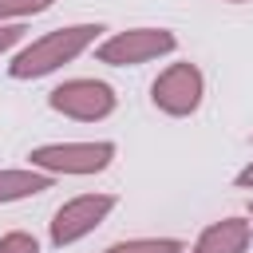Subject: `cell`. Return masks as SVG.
Segmentation results:
<instances>
[{"label": "cell", "mask_w": 253, "mask_h": 253, "mask_svg": "<svg viewBox=\"0 0 253 253\" xmlns=\"http://www.w3.org/2000/svg\"><path fill=\"white\" fill-rule=\"evenodd\" d=\"M103 32H107L103 24H63V28H51V32H43V36L28 40V43L12 55L8 75L20 79V83H28V79H43V75H55L63 63L79 59L83 51H91V47L99 43Z\"/></svg>", "instance_id": "cell-1"}, {"label": "cell", "mask_w": 253, "mask_h": 253, "mask_svg": "<svg viewBox=\"0 0 253 253\" xmlns=\"http://www.w3.org/2000/svg\"><path fill=\"white\" fill-rule=\"evenodd\" d=\"M202 99H206V75L190 59H178V63L162 67L158 79L150 83V103L170 119H190L202 107Z\"/></svg>", "instance_id": "cell-6"}, {"label": "cell", "mask_w": 253, "mask_h": 253, "mask_svg": "<svg viewBox=\"0 0 253 253\" xmlns=\"http://www.w3.org/2000/svg\"><path fill=\"white\" fill-rule=\"evenodd\" d=\"M103 253H186V241L182 237H126V241L107 245Z\"/></svg>", "instance_id": "cell-9"}, {"label": "cell", "mask_w": 253, "mask_h": 253, "mask_svg": "<svg viewBox=\"0 0 253 253\" xmlns=\"http://www.w3.org/2000/svg\"><path fill=\"white\" fill-rule=\"evenodd\" d=\"M221 4H249V0H221Z\"/></svg>", "instance_id": "cell-15"}, {"label": "cell", "mask_w": 253, "mask_h": 253, "mask_svg": "<svg viewBox=\"0 0 253 253\" xmlns=\"http://www.w3.org/2000/svg\"><path fill=\"white\" fill-rule=\"evenodd\" d=\"M115 206H119L115 194H75V198H67V202L51 213V221H47V241H51L55 249H67V245L91 237V233L115 213Z\"/></svg>", "instance_id": "cell-4"}, {"label": "cell", "mask_w": 253, "mask_h": 253, "mask_svg": "<svg viewBox=\"0 0 253 253\" xmlns=\"http://www.w3.org/2000/svg\"><path fill=\"white\" fill-rule=\"evenodd\" d=\"M119 146L111 138H83V142H43L28 150V166L51 178H91L115 162Z\"/></svg>", "instance_id": "cell-2"}, {"label": "cell", "mask_w": 253, "mask_h": 253, "mask_svg": "<svg viewBox=\"0 0 253 253\" xmlns=\"http://www.w3.org/2000/svg\"><path fill=\"white\" fill-rule=\"evenodd\" d=\"M51 186H55V178L43 174V170H32V166H8V170H0V206L36 198V194H43V190H51Z\"/></svg>", "instance_id": "cell-8"}, {"label": "cell", "mask_w": 253, "mask_h": 253, "mask_svg": "<svg viewBox=\"0 0 253 253\" xmlns=\"http://www.w3.org/2000/svg\"><path fill=\"white\" fill-rule=\"evenodd\" d=\"M174 51H178V36L170 28H126L95 43V59L107 67H142Z\"/></svg>", "instance_id": "cell-3"}, {"label": "cell", "mask_w": 253, "mask_h": 253, "mask_svg": "<svg viewBox=\"0 0 253 253\" xmlns=\"http://www.w3.org/2000/svg\"><path fill=\"white\" fill-rule=\"evenodd\" d=\"M24 36H28V28H24V24H0V59H4L12 47H20V43H24Z\"/></svg>", "instance_id": "cell-12"}, {"label": "cell", "mask_w": 253, "mask_h": 253, "mask_svg": "<svg viewBox=\"0 0 253 253\" xmlns=\"http://www.w3.org/2000/svg\"><path fill=\"white\" fill-rule=\"evenodd\" d=\"M0 253H40V241L28 229H8L0 237Z\"/></svg>", "instance_id": "cell-11"}, {"label": "cell", "mask_w": 253, "mask_h": 253, "mask_svg": "<svg viewBox=\"0 0 253 253\" xmlns=\"http://www.w3.org/2000/svg\"><path fill=\"white\" fill-rule=\"evenodd\" d=\"M253 245V229L245 217H221L210 221L194 245H186V253H249Z\"/></svg>", "instance_id": "cell-7"}, {"label": "cell", "mask_w": 253, "mask_h": 253, "mask_svg": "<svg viewBox=\"0 0 253 253\" xmlns=\"http://www.w3.org/2000/svg\"><path fill=\"white\" fill-rule=\"evenodd\" d=\"M245 221H249V229H253V198H249V206H245Z\"/></svg>", "instance_id": "cell-14"}, {"label": "cell", "mask_w": 253, "mask_h": 253, "mask_svg": "<svg viewBox=\"0 0 253 253\" xmlns=\"http://www.w3.org/2000/svg\"><path fill=\"white\" fill-rule=\"evenodd\" d=\"M233 186H237V190H253V162L241 166V170L233 174Z\"/></svg>", "instance_id": "cell-13"}, {"label": "cell", "mask_w": 253, "mask_h": 253, "mask_svg": "<svg viewBox=\"0 0 253 253\" xmlns=\"http://www.w3.org/2000/svg\"><path fill=\"white\" fill-rule=\"evenodd\" d=\"M47 107L63 119H75V123H103V119L115 115L119 95H115L111 83L79 75V79H63L59 87H51Z\"/></svg>", "instance_id": "cell-5"}, {"label": "cell", "mask_w": 253, "mask_h": 253, "mask_svg": "<svg viewBox=\"0 0 253 253\" xmlns=\"http://www.w3.org/2000/svg\"><path fill=\"white\" fill-rule=\"evenodd\" d=\"M55 0H0V24H20L28 16H40L47 12Z\"/></svg>", "instance_id": "cell-10"}]
</instances>
